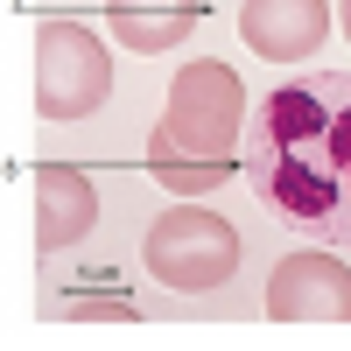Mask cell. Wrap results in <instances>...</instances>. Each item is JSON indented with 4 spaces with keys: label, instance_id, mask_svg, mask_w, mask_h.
Wrapping results in <instances>:
<instances>
[{
    "label": "cell",
    "instance_id": "cell-1",
    "mask_svg": "<svg viewBox=\"0 0 351 351\" xmlns=\"http://www.w3.org/2000/svg\"><path fill=\"white\" fill-rule=\"evenodd\" d=\"M246 183L260 211L316 246H351V71H316L246 120Z\"/></svg>",
    "mask_w": 351,
    "mask_h": 351
},
{
    "label": "cell",
    "instance_id": "cell-2",
    "mask_svg": "<svg viewBox=\"0 0 351 351\" xmlns=\"http://www.w3.org/2000/svg\"><path fill=\"white\" fill-rule=\"evenodd\" d=\"M239 134H246V84H239V71L197 56V64H183L176 84H169V112L148 134V169L176 197H204V190L232 183Z\"/></svg>",
    "mask_w": 351,
    "mask_h": 351
},
{
    "label": "cell",
    "instance_id": "cell-3",
    "mask_svg": "<svg viewBox=\"0 0 351 351\" xmlns=\"http://www.w3.org/2000/svg\"><path fill=\"white\" fill-rule=\"evenodd\" d=\"M141 267L176 295H204V288L239 274V232H232V218L204 211V204H176V211H162L148 225Z\"/></svg>",
    "mask_w": 351,
    "mask_h": 351
},
{
    "label": "cell",
    "instance_id": "cell-4",
    "mask_svg": "<svg viewBox=\"0 0 351 351\" xmlns=\"http://www.w3.org/2000/svg\"><path fill=\"white\" fill-rule=\"evenodd\" d=\"M112 99V56L99 28L56 14L36 28V112L43 120H92Z\"/></svg>",
    "mask_w": 351,
    "mask_h": 351
},
{
    "label": "cell",
    "instance_id": "cell-5",
    "mask_svg": "<svg viewBox=\"0 0 351 351\" xmlns=\"http://www.w3.org/2000/svg\"><path fill=\"white\" fill-rule=\"evenodd\" d=\"M267 316L274 324H351V267L337 246L288 253L267 281Z\"/></svg>",
    "mask_w": 351,
    "mask_h": 351
},
{
    "label": "cell",
    "instance_id": "cell-6",
    "mask_svg": "<svg viewBox=\"0 0 351 351\" xmlns=\"http://www.w3.org/2000/svg\"><path fill=\"white\" fill-rule=\"evenodd\" d=\"M239 36L253 56L267 64H295V56H316L330 36V0H246L239 8Z\"/></svg>",
    "mask_w": 351,
    "mask_h": 351
},
{
    "label": "cell",
    "instance_id": "cell-7",
    "mask_svg": "<svg viewBox=\"0 0 351 351\" xmlns=\"http://www.w3.org/2000/svg\"><path fill=\"white\" fill-rule=\"evenodd\" d=\"M92 225H99V190H92V176L71 169V162L36 169V246H43V253H64V246H77V239H92Z\"/></svg>",
    "mask_w": 351,
    "mask_h": 351
},
{
    "label": "cell",
    "instance_id": "cell-8",
    "mask_svg": "<svg viewBox=\"0 0 351 351\" xmlns=\"http://www.w3.org/2000/svg\"><path fill=\"white\" fill-rule=\"evenodd\" d=\"M197 0H106V21H112V36H120L134 56H169V49H183L190 43V28H197Z\"/></svg>",
    "mask_w": 351,
    "mask_h": 351
},
{
    "label": "cell",
    "instance_id": "cell-9",
    "mask_svg": "<svg viewBox=\"0 0 351 351\" xmlns=\"http://www.w3.org/2000/svg\"><path fill=\"white\" fill-rule=\"evenodd\" d=\"M56 316H106V324H134V302L120 295H71V302H49Z\"/></svg>",
    "mask_w": 351,
    "mask_h": 351
},
{
    "label": "cell",
    "instance_id": "cell-10",
    "mask_svg": "<svg viewBox=\"0 0 351 351\" xmlns=\"http://www.w3.org/2000/svg\"><path fill=\"white\" fill-rule=\"evenodd\" d=\"M337 21H344V43H351V0H337Z\"/></svg>",
    "mask_w": 351,
    "mask_h": 351
}]
</instances>
